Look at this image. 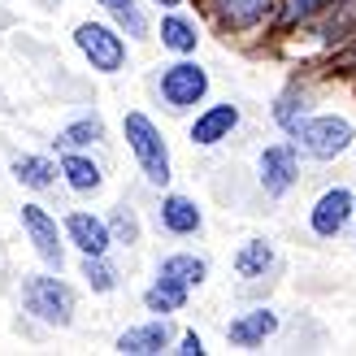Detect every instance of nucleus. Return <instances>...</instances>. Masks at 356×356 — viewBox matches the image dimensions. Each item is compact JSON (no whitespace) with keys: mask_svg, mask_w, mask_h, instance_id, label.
<instances>
[{"mask_svg":"<svg viewBox=\"0 0 356 356\" xmlns=\"http://www.w3.org/2000/svg\"><path fill=\"white\" fill-rule=\"evenodd\" d=\"M274 122H278L287 135H300V127L309 122V92H300V87L282 92L278 104H274Z\"/></svg>","mask_w":356,"mask_h":356,"instance_id":"obj_20","label":"nucleus"},{"mask_svg":"<svg viewBox=\"0 0 356 356\" xmlns=\"http://www.w3.org/2000/svg\"><path fill=\"white\" fill-rule=\"evenodd\" d=\"M156 274H174L178 282H187V287H200V282L209 278V261L204 257H195V252H174L161 261V270Z\"/></svg>","mask_w":356,"mask_h":356,"instance_id":"obj_21","label":"nucleus"},{"mask_svg":"<svg viewBox=\"0 0 356 356\" xmlns=\"http://www.w3.org/2000/svg\"><path fill=\"white\" fill-rule=\"evenodd\" d=\"M100 139H104V122L92 113V118L70 122V127L57 135V144H61V148H92V144H100Z\"/></svg>","mask_w":356,"mask_h":356,"instance_id":"obj_23","label":"nucleus"},{"mask_svg":"<svg viewBox=\"0 0 356 356\" xmlns=\"http://www.w3.org/2000/svg\"><path fill=\"white\" fill-rule=\"evenodd\" d=\"M122 135H127V148H131V156H135L139 174L148 178V187H170L174 165H170V148H165L161 127H156L148 113L131 109L127 118H122Z\"/></svg>","mask_w":356,"mask_h":356,"instance_id":"obj_1","label":"nucleus"},{"mask_svg":"<svg viewBox=\"0 0 356 356\" xmlns=\"http://www.w3.org/2000/svg\"><path fill=\"white\" fill-rule=\"evenodd\" d=\"M352 213H356V195L348 187H330V191L317 195V204L309 209V226H313L317 239H339L352 226Z\"/></svg>","mask_w":356,"mask_h":356,"instance_id":"obj_8","label":"nucleus"},{"mask_svg":"<svg viewBox=\"0 0 356 356\" xmlns=\"http://www.w3.org/2000/svg\"><path fill=\"white\" fill-rule=\"evenodd\" d=\"M161 44H165L170 52H178V57H191L195 44H200V31H195L191 17H183V13H165V17H161Z\"/></svg>","mask_w":356,"mask_h":356,"instance_id":"obj_18","label":"nucleus"},{"mask_svg":"<svg viewBox=\"0 0 356 356\" xmlns=\"http://www.w3.org/2000/svg\"><path fill=\"white\" fill-rule=\"evenodd\" d=\"M209 9L226 35H243L270 22V13H278V0H209Z\"/></svg>","mask_w":356,"mask_h":356,"instance_id":"obj_9","label":"nucleus"},{"mask_svg":"<svg viewBox=\"0 0 356 356\" xmlns=\"http://www.w3.org/2000/svg\"><path fill=\"white\" fill-rule=\"evenodd\" d=\"M57 174H61V165L48 161V156H17L13 161V178L22 187H31V191H48L57 183Z\"/></svg>","mask_w":356,"mask_h":356,"instance_id":"obj_19","label":"nucleus"},{"mask_svg":"<svg viewBox=\"0 0 356 356\" xmlns=\"http://www.w3.org/2000/svg\"><path fill=\"white\" fill-rule=\"evenodd\" d=\"M65 239L74 243L83 257H109L113 230H109V218H96V213H87V209H74V213H65Z\"/></svg>","mask_w":356,"mask_h":356,"instance_id":"obj_10","label":"nucleus"},{"mask_svg":"<svg viewBox=\"0 0 356 356\" xmlns=\"http://www.w3.org/2000/svg\"><path fill=\"white\" fill-rule=\"evenodd\" d=\"M61 178H65V187L79 191V195H96L104 187L100 165L92 161V156H83L79 148H65V156H61Z\"/></svg>","mask_w":356,"mask_h":356,"instance_id":"obj_15","label":"nucleus"},{"mask_svg":"<svg viewBox=\"0 0 356 356\" xmlns=\"http://www.w3.org/2000/svg\"><path fill=\"white\" fill-rule=\"evenodd\" d=\"M352 139H356V131H352L348 118L322 113V118H309L305 127H300L296 144L305 148L313 161H334V156H343V152L352 148Z\"/></svg>","mask_w":356,"mask_h":356,"instance_id":"obj_5","label":"nucleus"},{"mask_svg":"<svg viewBox=\"0 0 356 356\" xmlns=\"http://www.w3.org/2000/svg\"><path fill=\"white\" fill-rule=\"evenodd\" d=\"M22 309L31 317H40L44 326L65 330L74 322V291L57 274H26L22 278Z\"/></svg>","mask_w":356,"mask_h":356,"instance_id":"obj_2","label":"nucleus"},{"mask_svg":"<svg viewBox=\"0 0 356 356\" xmlns=\"http://www.w3.org/2000/svg\"><path fill=\"white\" fill-rule=\"evenodd\" d=\"M352 226H356V213H352Z\"/></svg>","mask_w":356,"mask_h":356,"instance_id":"obj_30","label":"nucleus"},{"mask_svg":"<svg viewBox=\"0 0 356 356\" xmlns=\"http://www.w3.org/2000/svg\"><path fill=\"white\" fill-rule=\"evenodd\" d=\"M17 218H22V230H26V239L31 248L40 252L44 265H52V270H65V243H61V230H57V218L44 209V204H22L17 209Z\"/></svg>","mask_w":356,"mask_h":356,"instance_id":"obj_7","label":"nucleus"},{"mask_svg":"<svg viewBox=\"0 0 356 356\" xmlns=\"http://www.w3.org/2000/svg\"><path fill=\"white\" fill-rule=\"evenodd\" d=\"M170 348V322L156 317V322H144V326H131L118 334V352L122 356H156Z\"/></svg>","mask_w":356,"mask_h":356,"instance_id":"obj_14","label":"nucleus"},{"mask_svg":"<svg viewBox=\"0 0 356 356\" xmlns=\"http://www.w3.org/2000/svg\"><path fill=\"white\" fill-rule=\"evenodd\" d=\"M257 178H261V191L270 195V200H282V195L296 187V178H300L296 139H282V144L261 148V156H257Z\"/></svg>","mask_w":356,"mask_h":356,"instance_id":"obj_6","label":"nucleus"},{"mask_svg":"<svg viewBox=\"0 0 356 356\" xmlns=\"http://www.w3.org/2000/svg\"><path fill=\"white\" fill-rule=\"evenodd\" d=\"M74 44L87 61H92L96 74H122L127 70V40L104 26V22H79L74 26Z\"/></svg>","mask_w":356,"mask_h":356,"instance_id":"obj_4","label":"nucleus"},{"mask_svg":"<svg viewBox=\"0 0 356 356\" xmlns=\"http://www.w3.org/2000/svg\"><path fill=\"white\" fill-rule=\"evenodd\" d=\"M274 243L270 239H248L239 252H235V270H239V278H265L274 270Z\"/></svg>","mask_w":356,"mask_h":356,"instance_id":"obj_17","label":"nucleus"},{"mask_svg":"<svg viewBox=\"0 0 356 356\" xmlns=\"http://www.w3.org/2000/svg\"><path fill=\"white\" fill-rule=\"evenodd\" d=\"M156 5H161V9H178V5H183V0H156Z\"/></svg>","mask_w":356,"mask_h":356,"instance_id":"obj_29","label":"nucleus"},{"mask_svg":"<svg viewBox=\"0 0 356 356\" xmlns=\"http://www.w3.org/2000/svg\"><path fill=\"white\" fill-rule=\"evenodd\" d=\"M239 127V104H209L204 113H195L191 122V144L195 148H218L222 139H230V131Z\"/></svg>","mask_w":356,"mask_h":356,"instance_id":"obj_11","label":"nucleus"},{"mask_svg":"<svg viewBox=\"0 0 356 356\" xmlns=\"http://www.w3.org/2000/svg\"><path fill=\"white\" fill-rule=\"evenodd\" d=\"M109 230H113V243H139V218H135V209L131 204H118L109 213Z\"/></svg>","mask_w":356,"mask_h":356,"instance_id":"obj_25","label":"nucleus"},{"mask_svg":"<svg viewBox=\"0 0 356 356\" xmlns=\"http://www.w3.org/2000/svg\"><path fill=\"white\" fill-rule=\"evenodd\" d=\"M334 0H278V26H300L313 22L317 13H326Z\"/></svg>","mask_w":356,"mask_h":356,"instance_id":"obj_24","label":"nucleus"},{"mask_svg":"<svg viewBox=\"0 0 356 356\" xmlns=\"http://www.w3.org/2000/svg\"><path fill=\"white\" fill-rule=\"evenodd\" d=\"M274 330H278V313L274 309H248L226 326V339L235 348H257V343L270 339Z\"/></svg>","mask_w":356,"mask_h":356,"instance_id":"obj_13","label":"nucleus"},{"mask_svg":"<svg viewBox=\"0 0 356 356\" xmlns=\"http://www.w3.org/2000/svg\"><path fill=\"white\" fill-rule=\"evenodd\" d=\"M187 282H178L174 274H156V282L144 291V309L148 313H178L187 305Z\"/></svg>","mask_w":356,"mask_h":356,"instance_id":"obj_16","label":"nucleus"},{"mask_svg":"<svg viewBox=\"0 0 356 356\" xmlns=\"http://www.w3.org/2000/svg\"><path fill=\"white\" fill-rule=\"evenodd\" d=\"M156 222H161V230H170V235H200L204 213L195 200L170 191V195H161V204H156Z\"/></svg>","mask_w":356,"mask_h":356,"instance_id":"obj_12","label":"nucleus"},{"mask_svg":"<svg viewBox=\"0 0 356 356\" xmlns=\"http://www.w3.org/2000/svg\"><path fill=\"white\" fill-rule=\"evenodd\" d=\"M118 26H122V35H131V40H148V17H144V9L118 13Z\"/></svg>","mask_w":356,"mask_h":356,"instance_id":"obj_26","label":"nucleus"},{"mask_svg":"<svg viewBox=\"0 0 356 356\" xmlns=\"http://www.w3.org/2000/svg\"><path fill=\"white\" fill-rule=\"evenodd\" d=\"M96 5H100V9H109V13L118 17V13H127V9H139V0H96Z\"/></svg>","mask_w":356,"mask_h":356,"instance_id":"obj_28","label":"nucleus"},{"mask_svg":"<svg viewBox=\"0 0 356 356\" xmlns=\"http://www.w3.org/2000/svg\"><path fill=\"white\" fill-rule=\"evenodd\" d=\"M79 274H83V282H87V287H92L96 296L118 291V265H113L109 257H83Z\"/></svg>","mask_w":356,"mask_h":356,"instance_id":"obj_22","label":"nucleus"},{"mask_svg":"<svg viewBox=\"0 0 356 356\" xmlns=\"http://www.w3.org/2000/svg\"><path fill=\"white\" fill-rule=\"evenodd\" d=\"M156 92H161V100H165L170 113H187L209 92V70L183 57V61H174V65H165L161 74H156Z\"/></svg>","mask_w":356,"mask_h":356,"instance_id":"obj_3","label":"nucleus"},{"mask_svg":"<svg viewBox=\"0 0 356 356\" xmlns=\"http://www.w3.org/2000/svg\"><path fill=\"white\" fill-rule=\"evenodd\" d=\"M352 35H356V26H352Z\"/></svg>","mask_w":356,"mask_h":356,"instance_id":"obj_31","label":"nucleus"},{"mask_svg":"<svg viewBox=\"0 0 356 356\" xmlns=\"http://www.w3.org/2000/svg\"><path fill=\"white\" fill-rule=\"evenodd\" d=\"M174 352H178V356H200V352H204V339H200L195 330H187L183 339H178V348H174Z\"/></svg>","mask_w":356,"mask_h":356,"instance_id":"obj_27","label":"nucleus"}]
</instances>
